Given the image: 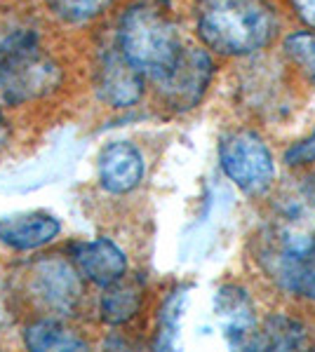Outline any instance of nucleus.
<instances>
[{
	"label": "nucleus",
	"mask_w": 315,
	"mask_h": 352,
	"mask_svg": "<svg viewBox=\"0 0 315 352\" xmlns=\"http://www.w3.org/2000/svg\"><path fill=\"white\" fill-rule=\"evenodd\" d=\"M45 3L59 19L71 21V24H85L104 14L111 0H45Z\"/></svg>",
	"instance_id": "nucleus-16"
},
{
	"label": "nucleus",
	"mask_w": 315,
	"mask_h": 352,
	"mask_svg": "<svg viewBox=\"0 0 315 352\" xmlns=\"http://www.w3.org/2000/svg\"><path fill=\"white\" fill-rule=\"evenodd\" d=\"M285 162H289V164L315 162V132H313V136H308L306 141L292 146L287 151V155H285Z\"/></svg>",
	"instance_id": "nucleus-18"
},
{
	"label": "nucleus",
	"mask_w": 315,
	"mask_h": 352,
	"mask_svg": "<svg viewBox=\"0 0 315 352\" xmlns=\"http://www.w3.org/2000/svg\"><path fill=\"white\" fill-rule=\"evenodd\" d=\"M24 343L28 350H36V352H43V350H85V340L76 336L71 329H66L64 324L54 320H43V322H36L31 324L24 331Z\"/></svg>",
	"instance_id": "nucleus-15"
},
{
	"label": "nucleus",
	"mask_w": 315,
	"mask_h": 352,
	"mask_svg": "<svg viewBox=\"0 0 315 352\" xmlns=\"http://www.w3.org/2000/svg\"><path fill=\"white\" fill-rule=\"evenodd\" d=\"M306 192H308V197H311V200L315 202V176H311V179H308Z\"/></svg>",
	"instance_id": "nucleus-20"
},
{
	"label": "nucleus",
	"mask_w": 315,
	"mask_h": 352,
	"mask_svg": "<svg viewBox=\"0 0 315 352\" xmlns=\"http://www.w3.org/2000/svg\"><path fill=\"white\" fill-rule=\"evenodd\" d=\"M59 82V64L31 31H17L0 41V92L10 104L40 99L54 92Z\"/></svg>",
	"instance_id": "nucleus-3"
},
{
	"label": "nucleus",
	"mask_w": 315,
	"mask_h": 352,
	"mask_svg": "<svg viewBox=\"0 0 315 352\" xmlns=\"http://www.w3.org/2000/svg\"><path fill=\"white\" fill-rule=\"evenodd\" d=\"M216 315H219L223 333H226L228 343L233 348L243 350H254L256 345V320H254V308L247 294L238 287H223L216 294Z\"/></svg>",
	"instance_id": "nucleus-9"
},
{
	"label": "nucleus",
	"mask_w": 315,
	"mask_h": 352,
	"mask_svg": "<svg viewBox=\"0 0 315 352\" xmlns=\"http://www.w3.org/2000/svg\"><path fill=\"white\" fill-rule=\"evenodd\" d=\"M308 331L296 320L276 315L268 317L266 324L256 331L254 350H301L308 348Z\"/></svg>",
	"instance_id": "nucleus-14"
},
{
	"label": "nucleus",
	"mask_w": 315,
	"mask_h": 352,
	"mask_svg": "<svg viewBox=\"0 0 315 352\" xmlns=\"http://www.w3.org/2000/svg\"><path fill=\"white\" fill-rule=\"evenodd\" d=\"M120 52L151 80H160L174 68L184 52L176 26L146 3L132 5L118 26Z\"/></svg>",
	"instance_id": "nucleus-2"
},
{
	"label": "nucleus",
	"mask_w": 315,
	"mask_h": 352,
	"mask_svg": "<svg viewBox=\"0 0 315 352\" xmlns=\"http://www.w3.org/2000/svg\"><path fill=\"white\" fill-rule=\"evenodd\" d=\"M196 26L210 50L243 56L268 45L278 19L263 0H200Z\"/></svg>",
	"instance_id": "nucleus-1"
},
{
	"label": "nucleus",
	"mask_w": 315,
	"mask_h": 352,
	"mask_svg": "<svg viewBox=\"0 0 315 352\" xmlns=\"http://www.w3.org/2000/svg\"><path fill=\"white\" fill-rule=\"evenodd\" d=\"M144 176V157L128 141L108 144L99 155V181L108 192L136 188Z\"/></svg>",
	"instance_id": "nucleus-10"
},
{
	"label": "nucleus",
	"mask_w": 315,
	"mask_h": 352,
	"mask_svg": "<svg viewBox=\"0 0 315 352\" xmlns=\"http://www.w3.org/2000/svg\"><path fill=\"white\" fill-rule=\"evenodd\" d=\"M292 5H294L296 14H299L308 26L315 28V0H292Z\"/></svg>",
	"instance_id": "nucleus-19"
},
{
	"label": "nucleus",
	"mask_w": 315,
	"mask_h": 352,
	"mask_svg": "<svg viewBox=\"0 0 315 352\" xmlns=\"http://www.w3.org/2000/svg\"><path fill=\"white\" fill-rule=\"evenodd\" d=\"M219 160L228 179L245 192L259 195L273 181V157L266 144L252 132L228 134L221 141Z\"/></svg>",
	"instance_id": "nucleus-5"
},
{
	"label": "nucleus",
	"mask_w": 315,
	"mask_h": 352,
	"mask_svg": "<svg viewBox=\"0 0 315 352\" xmlns=\"http://www.w3.org/2000/svg\"><path fill=\"white\" fill-rule=\"evenodd\" d=\"M59 221L50 214H24V217L0 219V242L12 249H38L59 235Z\"/></svg>",
	"instance_id": "nucleus-12"
},
{
	"label": "nucleus",
	"mask_w": 315,
	"mask_h": 352,
	"mask_svg": "<svg viewBox=\"0 0 315 352\" xmlns=\"http://www.w3.org/2000/svg\"><path fill=\"white\" fill-rule=\"evenodd\" d=\"M285 52L315 85V33H294L285 41Z\"/></svg>",
	"instance_id": "nucleus-17"
},
{
	"label": "nucleus",
	"mask_w": 315,
	"mask_h": 352,
	"mask_svg": "<svg viewBox=\"0 0 315 352\" xmlns=\"http://www.w3.org/2000/svg\"><path fill=\"white\" fill-rule=\"evenodd\" d=\"M104 296L99 300V315L106 324H125L141 308V289L139 280H130V277H120L118 282L104 287Z\"/></svg>",
	"instance_id": "nucleus-13"
},
{
	"label": "nucleus",
	"mask_w": 315,
	"mask_h": 352,
	"mask_svg": "<svg viewBox=\"0 0 315 352\" xmlns=\"http://www.w3.org/2000/svg\"><path fill=\"white\" fill-rule=\"evenodd\" d=\"M96 92L106 104L123 109L139 101L144 92V73L139 71L123 52L104 54L96 71Z\"/></svg>",
	"instance_id": "nucleus-8"
},
{
	"label": "nucleus",
	"mask_w": 315,
	"mask_h": 352,
	"mask_svg": "<svg viewBox=\"0 0 315 352\" xmlns=\"http://www.w3.org/2000/svg\"><path fill=\"white\" fill-rule=\"evenodd\" d=\"M33 296L40 305L57 315H73L83 298V280L80 272L68 261L59 256L40 258L33 265Z\"/></svg>",
	"instance_id": "nucleus-7"
},
{
	"label": "nucleus",
	"mask_w": 315,
	"mask_h": 352,
	"mask_svg": "<svg viewBox=\"0 0 315 352\" xmlns=\"http://www.w3.org/2000/svg\"><path fill=\"white\" fill-rule=\"evenodd\" d=\"M212 73H214V66H212L210 54L198 47H186L176 59L174 68L165 78L156 80V85L170 109L188 111L203 99Z\"/></svg>",
	"instance_id": "nucleus-6"
},
{
	"label": "nucleus",
	"mask_w": 315,
	"mask_h": 352,
	"mask_svg": "<svg viewBox=\"0 0 315 352\" xmlns=\"http://www.w3.org/2000/svg\"><path fill=\"white\" fill-rule=\"evenodd\" d=\"M263 265L283 289L315 300V240L301 232H285L263 252Z\"/></svg>",
	"instance_id": "nucleus-4"
},
{
	"label": "nucleus",
	"mask_w": 315,
	"mask_h": 352,
	"mask_svg": "<svg viewBox=\"0 0 315 352\" xmlns=\"http://www.w3.org/2000/svg\"><path fill=\"white\" fill-rule=\"evenodd\" d=\"M73 258H76L78 270L99 287H108L118 282L120 277H125V270H128V258H125L123 249L116 247L106 237L78 244Z\"/></svg>",
	"instance_id": "nucleus-11"
},
{
	"label": "nucleus",
	"mask_w": 315,
	"mask_h": 352,
	"mask_svg": "<svg viewBox=\"0 0 315 352\" xmlns=\"http://www.w3.org/2000/svg\"><path fill=\"white\" fill-rule=\"evenodd\" d=\"M3 124H5V122H3V113H0V129H3Z\"/></svg>",
	"instance_id": "nucleus-21"
}]
</instances>
